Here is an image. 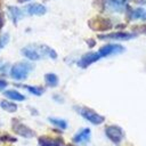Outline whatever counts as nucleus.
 <instances>
[{"instance_id":"10","label":"nucleus","mask_w":146,"mask_h":146,"mask_svg":"<svg viewBox=\"0 0 146 146\" xmlns=\"http://www.w3.org/2000/svg\"><path fill=\"white\" fill-rule=\"evenodd\" d=\"M22 55L24 57H26L27 59L30 60H39L42 58V55L39 50V47L38 46H34V44H31V46H26L24 48H22Z\"/></svg>"},{"instance_id":"2","label":"nucleus","mask_w":146,"mask_h":146,"mask_svg":"<svg viewBox=\"0 0 146 146\" xmlns=\"http://www.w3.org/2000/svg\"><path fill=\"white\" fill-rule=\"evenodd\" d=\"M75 110L78 111V113L83 117L86 119L88 122L95 124V125H98L100 123H103L105 121V117L100 114H98L97 112H95L94 110L89 108V107H86V106H78L75 107Z\"/></svg>"},{"instance_id":"3","label":"nucleus","mask_w":146,"mask_h":146,"mask_svg":"<svg viewBox=\"0 0 146 146\" xmlns=\"http://www.w3.org/2000/svg\"><path fill=\"white\" fill-rule=\"evenodd\" d=\"M88 26L92 31L103 32V31H108L110 29H112L113 23H112L111 19H108L106 17L96 16V17H92L91 19L88 21Z\"/></svg>"},{"instance_id":"12","label":"nucleus","mask_w":146,"mask_h":146,"mask_svg":"<svg viewBox=\"0 0 146 146\" xmlns=\"http://www.w3.org/2000/svg\"><path fill=\"white\" fill-rule=\"evenodd\" d=\"M128 9L127 11V16L129 19H143V21H146V10L144 8H130L129 6L125 7Z\"/></svg>"},{"instance_id":"28","label":"nucleus","mask_w":146,"mask_h":146,"mask_svg":"<svg viewBox=\"0 0 146 146\" xmlns=\"http://www.w3.org/2000/svg\"><path fill=\"white\" fill-rule=\"evenodd\" d=\"M18 2H26V1H29V0H17Z\"/></svg>"},{"instance_id":"18","label":"nucleus","mask_w":146,"mask_h":146,"mask_svg":"<svg viewBox=\"0 0 146 146\" xmlns=\"http://www.w3.org/2000/svg\"><path fill=\"white\" fill-rule=\"evenodd\" d=\"M0 107H1L3 111L9 112V113H15V112L17 111V108H18L15 103L9 102V100H6V99H3V100L0 102Z\"/></svg>"},{"instance_id":"6","label":"nucleus","mask_w":146,"mask_h":146,"mask_svg":"<svg viewBox=\"0 0 146 146\" xmlns=\"http://www.w3.org/2000/svg\"><path fill=\"white\" fill-rule=\"evenodd\" d=\"M124 50H125L124 47L121 46V44H117V43H107V44L100 47L97 52L99 54L100 58H103V57H107V56H111V55L121 54Z\"/></svg>"},{"instance_id":"7","label":"nucleus","mask_w":146,"mask_h":146,"mask_svg":"<svg viewBox=\"0 0 146 146\" xmlns=\"http://www.w3.org/2000/svg\"><path fill=\"white\" fill-rule=\"evenodd\" d=\"M97 1L102 3V6L99 7L102 10L107 9L114 13H122L124 11V8H125L122 0H97Z\"/></svg>"},{"instance_id":"16","label":"nucleus","mask_w":146,"mask_h":146,"mask_svg":"<svg viewBox=\"0 0 146 146\" xmlns=\"http://www.w3.org/2000/svg\"><path fill=\"white\" fill-rule=\"evenodd\" d=\"M3 95L7 97V98H9V99H11V100H16V102H23V100H25V96L23 95V94H21V92H18L17 90H6L5 92H3Z\"/></svg>"},{"instance_id":"15","label":"nucleus","mask_w":146,"mask_h":146,"mask_svg":"<svg viewBox=\"0 0 146 146\" xmlns=\"http://www.w3.org/2000/svg\"><path fill=\"white\" fill-rule=\"evenodd\" d=\"M7 9H8V13L10 15V18H11L13 23L15 25H17L18 21L22 19V17H23V11L18 7H15V6H8Z\"/></svg>"},{"instance_id":"8","label":"nucleus","mask_w":146,"mask_h":146,"mask_svg":"<svg viewBox=\"0 0 146 146\" xmlns=\"http://www.w3.org/2000/svg\"><path fill=\"white\" fill-rule=\"evenodd\" d=\"M136 33H128V32H112L107 34H98V39L100 40H119V41H125L136 38Z\"/></svg>"},{"instance_id":"9","label":"nucleus","mask_w":146,"mask_h":146,"mask_svg":"<svg viewBox=\"0 0 146 146\" xmlns=\"http://www.w3.org/2000/svg\"><path fill=\"white\" fill-rule=\"evenodd\" d=\"M100 59V56L98 52H95V51H90V52H87L84 54L79 60H78V66L81 67V68H87L88 66H90L91 64H94L95 62L99 60Z\"/></svg>"},{"instance_id":"29","label":"nucleus","mask_w":146,"mask_h":146,"mask_svg":"<svg viewBox=\"0 0 146 146\" xmlns=\"http://www.w3.org/2000/svg\"><path fill=\"white\" fill-rule=\"evenodd\" d=\"M66 146H73V145H66Z\"/></svg>"},{"instance_id":"26","label":"nucleus","mask_w":146,"mask_h":146,"mask_svg":"<svg viewBox=\"0 0 146 146\" xmlns=\"http://www.w3.org/2000/svg\"><path fill=\"white\" fill-rule=\"evenodd\" d=\"M3 25H5V16H3V14L0 11V30L2 29Z\"/></svg>"},{"instance_id":"11","label":"nucleus","mask_w":146,"mask_h":146,"mask_svg":"<svg viewBox=\"0 0 146 146\" xmlns=\"http://www.w3.org/2000/svg\"><path fill=\"white\" fill-rule=\"evenodd\" d=\"M25 11L29 15H35V16H42L47 13V8L41 3H30L26 6Z\"/></svg>"},{"instance_id":"21","label":"nucleus","mask_w":146,"mask_h":146,"mask_svg":"<svg viewBox=\"0 0 146 146\" xmlns=\"http://www.w3.org/2000/svg\"><path fill=\"white\" fill-rule=\"evenodd\" d=\"M17 138L7 133V132H0V144L2 143H16Z\"/></svg>"},{"instance_id":"27","label":"nucleus","mask_w":146,"mask_h":146,"mask_svg":"<svg viewBox=\"0 0 146 146\" xmlns=\"http://www.w3.org/2000/svg\"><path fill=\"white\" fill-rule=\"evenodd\" d=\"M87 43H88L89 47H94L96 44V41L94 39H89V40H87Z\"/></svg>"},{"instance_id":"22","label":"nucleus","mask_w":146,"mask_h":146,"mask_svg":"<svg viewBox=\"0 0 146 146\" xmlns=\"http://www.w3.org/2000/svg\"><path fill=\"white\" fill-rule=\"evenodd\" d=\"M24 88H26L29 90V92H31L32 95L35 96H41L44 92V89L42 87H34V86H23Z\"/></svg>"},{"instance_id":"13","label":"nucleus","mask_w":146,"mask_h":146,"mask_svg":"<svg viewBox=\"0 0 146 146\" xmlns=\"http://www.w3.org/2000/svg\"><path fill=\"white\" fill-rule=\"evenodd\" d=\"M39 146H62L64 140L62 138H51L48 136H41L38 138Z\"/></svg>"},{"instance_id":"24","label":"nucleus","mask_w":146,"mask_h":146,"mask_svg":"<svg viewBox=\"0 0 146 146\" xmlns=\"http://www.w3.org/2000/svg\"><path fill=\"white\" fill-rule=\"evenodd\" d=\"M133 31H136L137 33H144V34H146V25L133 26Z\"/></svg>"},{"instance_id":"23","label":"nucleus","mask_w":146,"mask_h":146,"mask_svg":"<svg viewBox=\"0 0 146 146\" xmlns=\"http://www.w3.org/2000/svg\"><path fill=\"white\" fill-rule=\"evenodd\" d=\"M9 39H10V36H9V33H7V32L2 33L0 35V49L6 47V44L9 42Z\"/></svg>"},{"instance_id":"1","label":"nucleus","mask_w":146,"mask_h":146,"mask_svg":"<svg viewBox=\"0 0 146 146\" xmlns=\"http://www.w3.org/2000/svg\"><path fill=\"white\" fill-rule=\"evenodd\" d=\"M33 70V64L27 62H19L10 67L9 75L16 81H23L29 76V73Z\"/></svg>"},{"instance_id":"31","label":"nucleus","mask_w":146,"mask_h":146,"mask_svg":"<svg viewBox=\"0 0 146 146\" xmlns=\"http://www.w3.org/2000/svg\"><path fill=\"white\" fill-rule=\"evenodd\" d=\"M0 125H1V123H0Z\"/></svg>"},{"instance_id":"30","label":"nucleus","mask_w":146,"mask_h":146,"mask_svg":"<svg viewBox=\"0 0 146 146\" xmlns=\"http://www.w3.org/2000/svg\"><path fill=\"white\" fill-rule=\"evenodd\" d=\"M122 1H123V2H124V1H125V0H122Z\"/></svg>"},{"instance_id":"17","label":"nucleus","mask_w":146,"mask_h":146,"mask_svg":"<svg viewBox=\"0 0 146 146\" xmlns=\"http://www.w3.org/2000/svg\"><path fill=\"white\" fill-rule=\"evenodd\" d=\"M38 47H39V50H40L42 57H43V56H48V57H50L51 59H56V58H57V52H56L52 48H50V47H48V46H46V44H40V46H38Z\"/></svg>"},{"instance_id":"19","label":"nucleus","mask_w":146,"mask_h":146,"mask_svg":"<svg viewBox=\"0 0 146 146\" xmlns=\"http://www.w3.org/2000/svg\"><path fill=\"white\" fill-rule=\"evenodd\" d=\"M44 81H46V84L48 87H51V88L57 87L58 86V82H59L58 76L55 73H47L44 75Z\"/></svg>"},{"instance_id":"14","label":"nucleus","mask_w":146,"mask_h":146,"mask_svg":"<svg viewBox=\"0 0 146 146\" xmlns=\"http://www.w3.org/2000/svg\"><path fill=\"white\" fill-rule=\"evenodd\" d=\"M90 136H91L90 129L89 128H83L78 133H75V136L73 137L72 140H73V143H86V141H89Z\"/></svg>"},{"instance_id":"5","label":"nucleus","mask_w":146,"mask_h":146,"mask_svg":"<svg viewBox=\"0 0 146 146\" xmlns=\"http://www.w3.org/2000/svg\"><path fill=\"white\" fill-rule=\"evenodd\" d=\"M105 135L115 145H119L121 143V140L123 139V137H124V132H123L122 128L119 127V125H115V124L107 125L105 128Z\"/></svg>"},{"instance_id":"20","label":"nucleus","mask_w":146,"mask_h":146,"mask_svg":"<svg viewBox=\"0 0 146 146\" xmlns=\"http://www.w3.org/2000/svg\"><path fill=\"white\" fill-rule=\"evenodd\" d=\"M48 120H49V122H50L51 124H54L55 127H57V128H59V129H66V128H67V122H66L65 120H63V119L49 117Z\"/></svg>"},{"instance_id":"25","label":"nucleus","mask_w":146,"mask_h":146,"mask_svg":"<svg viewBox=\"0 0 146 146\" xmlns=\"http://www.w3.org/2000/svg\"><path fill=\"white\" fill-rule=\"evenodd\" d=\"M8 86V82L5 80V79H2V78H0V90H3L6 87Z\"/></svg>"},{"instance_id":"4","label":"nucleus","mask_w":146,"mask_h":146,"mask_svg":"<svg viewBox=\"0 0 146 146\" xmlns=\"http://www.w3.org/2000/svg\"><path fill=\"white\" fill-rule=\"evenodd\" d=\"M11 130L24 138H33L35 136L34 130H32L31 128H29L27 125H25L24 123H22L18 119H13L11 120Z\"/></svg>"}]
</instances>
